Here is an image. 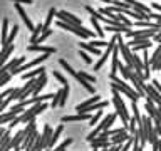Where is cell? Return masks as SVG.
Masks as SVG:
<instances>
[{
  "label": "cell",
  "mask_w": 161,
  "mask_h": 151,
  "mask_svg": "<svg viewBox=\"0 0 161 151\" xmlns=\"http://www.w3.org/2000/svg\"><path fill=\"white\" fill-rule=\"evenodd\" d=\"M111 81H113V84H111V87L116 89L118 92L121 94H124V96H128V98L133 101V103H138V99L141 98V96L134 91V87H131V84H126L124 81H121L118 76H109Z\"/></svg>",
  "instance_id": "6da1fadb"
},
{
  "label": "cell",
  "mask_w": 161,
  "mask_h": 151,
  "mask_svg": "<svg viewBox=\"0 0 161 151\" xmlns=\"http://www.w3.org/2000/svg\"><path fill=\"white\" fill-rule=\"evenodd\" d=\"M113 104H114V108H116V114L119 116L121 121H123V124L128 128L131 116H129V111L126 109V104H124L123 98H121V92H118L116 89H113Z\"/></svg>",
  "instance_id": "7a4b0ae2"
},
{
  "label": "cell",
  "mask_w": 161,
  "mask_h": 151,
  "mask_svg": "<svg viewBox=\"0 0 161 151\" xmlns=\"http://www.w3.org/2000/svg\"><path fill=\"white\" fill-rule=\"evenodd\" d=\"M116 118H118V114H116V113H111V114L106 116V118H103V121H101V123L87 134V141H89V143H91L94 138H97L99 133H103V131H106V129H111V126L116 123Z\"/></svg>",
  "instance_id": "3957f363"
},
{
  "label": "cell",
  "mask_w": 161,
  "mask_h": 151,
  "mask_svg": "<svg viewBox=\"0 0 161 151\" xmlns=\"http://www.w3.org/2000/svg\"><path fill=\"white\" fill-rule=\"evenodd\" d=\"M47 109V104L45 103H37V104H32L27 111H24L22 114L17 118L19 123H22V124H27L30 123V121H34L35 119V116L40 114V113H44V111Z\"/></svg>",
  "instance_id": "277c9868"
},
{
  "label": "cell",
  "mask_w": 161,
  "mask_h": 151,
  "mask_svg": "<svg viewBox=\"0 0 161 151\" xmlns=\"http://www.w3.org/2000/svg\"><path fill=\"white\" fill-rule=\"evenodd\" d=\"M57 27L64 29V30H69V32L79 35L80 39H94V32H92V30L86 29V27H82V25H70V24H65V22L57 20Z\"/></svg>",
  "instance_id": "5b68a950"
},
{
  "label": "cell",
  "mask_w": 161,
  "mask_h": 151,
  "mask_svg": "<svg viewBox=\"0 0 161 151\" xmlns=\"http://www.w3.org/2000/svg\"><path fill=\"white\" fill-rule=\"evenodd\" d=\"M159 30H154V29H141V30H128L124 35L128 37L129 40L131 39H141V40H148V39H153Z\"/></svg>",
  "instance_id": "8992f818"
},
{
  "label": "cell",
  "mask_w": 161,
  "mask_h": 151,
  "mask_svg": "<svg viewBox=\"0 0 161 151\" xmlns=\"http://www.w3.org/2000/svg\"><path fill=\"white\" fill-rule=\"evenodd\" d=\"M49 55H50V54H42L40 57H35L34 60H30V62H25V64H22L20 67H17L15 70H12V72H10V76H15V74H24V70H29V69L35 67V65L42 64L44 60H47V59H49Z\"/></svg>",
  "instance_id": "52a82bcc"
},
{
  "label": "cell",
  "mask_w": 161,
  "mask_h": 151,
  "mask_svg": "<svg viewBox=\"0 0 161 151\" xmlns=\"http://www.w3.org/2000/svg\"><path fill=\"white\" fill-rule=\"evenodd\" d=\"M116 44H118V39H116V35L113 39L109 40V44H108V47H106V50L103 52V55H101V59L96 62V65H94V70H101V67L104 65V62L108 60V57L111 54H113V50H114V47H116Z\"/></svg>",
  "instance_id": "ba28073f"
},
{
  "label": "cell",
  "mask_w": 161,
  "mask_h": 151,
  "mask_svg": "<svg viewBox=\"0 0 161 151\" xmlns=\"http://www.w3.org/2000/svg\"><path fill=\"white\" fill-rule=\"evenodd\" d=\"M60 22H65V24H70V25H82V20L79 17H75L74 14L67 12V10H57V15H55Z\"/></svg>",
  "instance_id": "9c48e42d"
},
{
  "label": "cell",
  "mask_w": 161,
  "mask_h": 151,
  "mask_svg": "<svg viewBox=\"0 0 161 151\" xmlns=\"http://www.w3.org/2000/svg\"><path fill=\"white\" fill-rule=\"evenodd\" d=\"M144 92H146V99H151L156 106H161V94L153 87V84H144Z\"/></svg>",
  "instance_id": "30bf717a"
},
{
  "label": "cell",
  "mask_w": 161,
  "mask_h": 151,
  "mask_svg": "<svg viewBox=\"0 0 161 151\" xmlns=\"http://www.w3.org/2000/svg\"><path fill=\"white\" fill-rule=\"evenodd\" d=\"M14 5H15V8H17V12H19V15H20V19H22V20H24V24L27 25V29L30 30V32H34L35 25L32 24V20L29 19V15H27V12L24 10V7H22L20 3H14Z\"/></svg>",
  "instance_id": "8fae6325"
},
{
  "label": "cell",
  "mask_w": 161,
  "mask_h": 151,
  "mask_svg": "<svg viewBox=\"0 0 161 151\" xmlns=\"http://www.w3.org/2000/svg\"><path fill=\"white\" fill-rule=\"evenodd\" d=\"M29 52H44V54H54L55 47H49V45H42V44H30L27 47Z\"/></svg>",
  "instance_id": "7c38bea8"
},
{
  "label": "cell",
  "mask_w": 161,
  "mask_h": 151,
  "mask_svg": "<svg viewBox=\"0 0 161 151\" xmlns=\"http://www.w3.org/2000/svg\"><path fill=\"white\" fill-rule=\"evenodd\" d=\"M111 57H113V60H111V72H109V76H116L118 74V67H119V49H118V45L114 47Z\"/></svg>",
  "instance_id": "4fadbf2b"
},
{
  "label": "cell",
  "mask_w": 161,
  "mask_h": 151,
  "mask_svg": "<svg viewBox=\"0 0 161 151\" xmlns=\"http://www.w3.org/2000/svg\"><path fill=\"white\" fill-rule=\"evenodd\" d=\"M89 113H79L77 116H62V123H77V121H89Z\"/></svg>",
  "instance_id": "5bb4252c"
},
{
  "label": "cell",
  "mask_w": 161,
  "mask_h": 151,
  "mask_svg": "<svg viewBox=\"0 0 161 151\" xmlns=\"http://www.w3.org/2000/svg\"><path fill=\"white\" fill-rule=\"evenodd\" d=\"M8 19H3L2 20V29H0V45L2 49L7 47V37H8Z\"/></svg>",
  "instance_id": "9a60e30c"
},
{
  "label": "cell",
  "mask_w": 161,
  "mask_h": 151,
  "mask_svg": "<svg viewBox=\"0 0 161 151\" xmlns=\"http://www.w3.org/2000/svg\"><path fill=\"white\" fill-rule=\"evenodd\" d=\"M14 50H15V45H14V44H10L8 47H5V49L0 50V67H2V65H5V62L8 60V57L14 54Z\"/></svg>",
  "instance_id": "2e32d148"
},
{
  "label": "cell",
  "mask_w": 161,
  "mask_h": 151,
  "mask_svg": "<svg viewBox=\"0 0 161 151\" xmlns=\"http://www.w3.org/2000/svg\"><path fill=\"white\" fill-rule=\"evenodd\" d=\"M45 84H47V76L42 74V76H39V77H35V87L32 91V94L34 96H39V92L45 87Z\"/></svg>",
  "instance_id": "e0dca14e"
},
{
  "label": "cell",
  "mask_w": 161,
  "mask_h": 151,
  "mask_svg": "<svg viewBox=\"0 0 161 151\" xmlns=\"http://www.w3.org/2000/svg\"><path fill=\"white\" fill-rule=\"evenodd\" d=\"M25 60H27V57H25V55H20V57H15V59H12L8 64H5V67H7L8 72H12V70H15L17 67H20L22 64H25Z\"/></svg>",
  "instance_id": "ac0fdd59"
},
{
  "label": "cell",
  "mask_w": 161,
  "mask_h": 151,
  "mask_svg": "<svg viewBox=\"0 0 161 151\" xmlns=\"http://www.w3.org/2000/svg\"><path fill=\"white\" fill-rule=\"evenodd\" d=\"M111 141L109 139H99V138H94L91 141V148L92 149H104V148H111Z\"/></svg>",
  "instance_id": "d6986e66"
},
{
  "label": "cell",
  "mask_w": 161,
  "mask_h": 151,
  "mask_svg": "<svg viewBox=\"0 0 161 151\" xmlns=\"http://www.w3.org/2000/svg\"><path fill=\"white\" fill-rule=\"evenodd\" d=\"M79 49L86 50L89 55H97V57H101V55H103V52H101L97 47H92L89 42H79Z\"/></svg>",
  "instance_id": "ffe728a7"
},
{
  "label": "cell",
  "mask_w": 161,
  "mask_h": 151,
  "mask_svg": "<svg viewBox=\"0 0 161 151\" xmlns=\"http://www.w3.org/2000/svg\"><path fill=\"white\" fill-rule=\"evenodd\" d=\"M99 101H103V98H101L99 94H94V98H89L87 101H82L80 104H77L75 106V111H82L84 108H87V106H92V104H96V103H99Z\"/></svg>",
  "instance_id": "44dd1931"
},
{
  "label": "cell",
  "mask_w": 161,
  "mask_h": 151,
  "mask_svg": "<svg viewBox=\"0 0 161 151\" xmlns=\"http://www.w3.org/2000/svg\"><path fill=\"white\" fill-rule=\"evenodd\" d=\"M144 109L148 111V116H149L151 119L158 118V106H156L151 99H146V103H144Z\"/></svg>",
  "instance_id": "7402d4cb"
},
{
  "label": "cell",
  "mask_w": 161,
  "mask_h": 151,
  "mask_svg": "<svg viewBox=\"0 0 161 151\" xmlns=\"http://www.w3.org/2000/svg\"><path fill=\"white\" fill-rule=\"evenodd\" d=\"M133 134H129V133H121V134H114V136H111L109 141H111V144H124L126 141H128L129 138Z\"/></svg>",
  "instance_id": "603a6c76"
},
{
  "label": "cell",
  "mask_w": 161,
  "mask_h": 151,
  "mask_svg": "<svg viewBox=\"0 0 161 151\" xmlns=\"http://www.w3.org/2000/svg\"><path fill=\"white\" fill-rule=\"evenodd\" d=\"M45 67H39V69H34V70H29V72H24L22 74V79L24 81H27V79H35V77H39V76H42L45 74Z\"/></svg>",
  "instance_id": "cb8c5ba5"
},
{
  "label": "cell",
  "mask_w": 161,
  "mask_h": 151,
  "mask_svg": "<svg viewBox=\"0 0 161 151\" xmlns=\"http://www.w3.org/2000/svg\"><path fill=\"white\" fill-rule=\"evenodd\" d=\"M108 101H99V103H96L92 106H87V108H84L80 113H94V111H101V109H104V108H108Z\"/></svg>",
  "instance_id": "d4e9b609"
},
{
  "label": "cell",
  "mask_w": 161,
  "mask_h": 151,
  "mask_svg": "<svg viewBox=\"0 0 161 151\" xmlns=\"http://www.w3.org/2000/svg\"><path fill=\"white\" fill-rule=\"evenodd\" d=\"M62 131H64V126H62V124H60V126H57V129L54 131V133H52V136H50V139H49L47 149H49V148H52V146H54V144H55V143H57V141H59L60 134H62Z\"/></svg>",
  "instance_id": "484cf974"
},
{
  "label": "cell",
  "mask_w": 161,
  "mask_h": 151,
  "mask_svg": "<svg viewBox=\"0 0 161 151\" xmlns=\"http://www.w3.org/2000/svg\"><path fill=\"white\" fill-rule=\"evenodd\" d=\"M55 15H57V10H55V7H50V8H49V14H47V17H45V22H44V30L50 29V24H52V20H54Z\"/></svg>",
  "instance_id": "4316f807"
},
{
  "label": "cell",
  "mask_w": 161,
  "mask_h": 151,
  "mask_svg": "<svg viewBox=\"0 0 161 151\" xmlns=\"http://www.w3.org/2000/svg\"><path fill=\"white\" fill-rule=\"evenodd\" d=\"M159 60H161V44H158V47H156V50L153 52V55L149 57V65H151V67H154Z\"/></svg>",
  "instance_id": "83f0119b"
},
{
  "label": "cell",
  "mask_w": 161,
  "mask_h": 151,
  "mask_svg": "<svg viewBox=\"0 0 161 151\" xmlns=\"http://www.w3.org/2000/svg\"><path fill=\"white\" fill-rule=\"evenodd\" d=\"M44 32V24H37L35 25V29H34V32L32 35H30V44H35L37 42V39L40 37V34Z\"/></svg>",
  "instance_id": "f1b7e54d"
},
{
  "label": "cell",
  "mask_w": 161,
  "mask_h": 151,
  "mask_svg": "<svg viewBox=\"0 0 161 151\" xmlns=\"http://www.w3.org/2000/svg\"><path fill=\"white\" fill-rule=\"evenodd\" d=\"M75 81H77V82H79L80 86H82V87H84L86 91H89L91 94H96V89H94V86H92V84H89L87 81H84V79L80 77L79 74H77V77H75Z\"/></svg>",
  "instance_id": "f546056e"
},
{
  "label": "cell",
  "mask_w": 161,
  "mask_h": 151,
  "mask_svg": "<svg viewBox=\"0 0 161 151\" xmlns=\"http://www.w3.org/2000/svg\"><path fill=\"white\" fill-rule=\"evenodd\" d=\"M118 70H121V76H123V79H129L131 77V74L134 72L133 69H129L128 65H124V64H121V60H119V67Z\"/></svg>",
  "instance_id": "4dcf8cb0"
},
{
  "label": "cell",
  "mask_w": 161,
  "mask_h": 151,
  "mask_svg": "<svg viewBox=\"0 0 161 151\" xmlns=\"http://www.w3.org/2000/svg\"><path fill=\"white\" fill-rule=\"evenodd\" d=\"M151 45H153V44H151V39H149V40H144V42H141V44L133 45V47H131V50H133V52H138V50H148Z\"/></svg>",
  "instance_id": "1f68e13d"
},
{
  "label": "cell",
  "mask_w": 161,
  "mask_h": 151,
  "mask_svg": "<svg viewBox=\"0 0 161 151\" xmlns=\"http://www.w3.org/2000/svg\"><path fill=\"white\" fill-rule=\"evenodd\" d=\"M69 92H70V86H64L62 87V96H60V101H59V106H65V103H67L69 99Z\"/></svg>",
  "instance_id": "d6a6232c"
},
{
  "label": "cell",
  "mask_w": 161,
  "mask_h": 151,
  "mask_svg": "<svg viewBox=\"0 0 161 151\" xmlns=\"http://www.w3.org/2000/svg\"><path fill=\"white\" fill-rule=\"evenodd\" d=\"M59 64L60 65H62V67H64V70H67V72L70 74V76H72V77L75 79V77H77V70H74L72 67H70V65L67 64V60H65V59H60L59 60Z\"/></svg>",
  "instance_id": "836d02e7"
},
{
  "label": "cell",
  "mask_w": 161,
  "mask_h": 151,
  "mask_svg": "<svg viewBox=\"0 0 161 151\" xmlns=\"http://www.w3.org/2000/svg\"><path fill=\"white\" fill-rule=\"evenodd\" d=\"M17 34H19V25H14V27L10 29V32H8V37H7V47L14 42V39L17 37Z\"/></svg>",
  "instance_id": "e575fe53"
},
{
  "label": "cell",
  "mask_w": 161,
  "mask_h": 151,
  "mask_svg": "<svg viewBox=\"0 0 161 151\" xmlns=\"http://www.w3.org/2000/svg\"><path fill=\"white\" fill-rule=\"evenodd\" d=\"M80 77H82L84 81H87L89 84H96V76H92V74H89V72H86V70H79L77 72Z\"/></svg>",
  "instance_id": "d590c367"
},
{
  "label": "cell",
  "mask_w": 161,
  "mask_h": 151,
  "mask_svg": "<svg viewBox=\"0 0 161 151\" xmlns=\"http://www.w3.org/2000/svg\"><path fill=\"white\" fill-rule=\"evenodd\" d=\"M103 118V111H97L94 116H91V119H89V126H97V123H99V119Z\"/></svg>",
  "instance_id": "8d00e7d4"
},
{
  "label": "cell",
  "mask_w": 161,
  "mask_h": 151,
  "mask_svg": "<svg viewBox=\"0 0 161 151\" xmlns=\"http://www.w3.org/2000/svg\"><path fill=\"white\" fill-rule=\"evenodd\" d=\"M133 118H134V121H136V124H139L141 123V114H139V108H138V104L136 103H133Z\"/></svg>",
  "instance_id": "74e56055"
},
{
  "label": "cell",
  "mask_w": 161,
  "mask_h": 151,
  "mask_svg": "<svg viewBox=\"0 0 161 151\" xmlns=\"http://www.w3.org/2000/svg\"><path fill=\"white\" fill-rule=\"evenodd\" d=\"M89 44L92 45V47H97V49H99V47H108V44H109V42H106V40H103V39H97V40H94V39H92Z\"/></svg>",
  "instance_id": "f35d334b"
},
{
  "label": "cell",
  "mask_w": 161,
  "mask_h": 151,
  "mask_svg": "<svg viewBox=\"0 0 161 151\" xmlns=\"http://www.w3.org/2000/svg\"><path fill=\"white\" fill-rule=\"evenodd\" d=\"M50 35H52V29H47V30H44V32L40 34V37L37 39V42H35V44H42V42H44V40L47 39V37H50Z\"/></svg>",
  "instance_id": "ab89813d"
},
{
  "label": "cell",
  "mask_w": 161,
  "mask_h": 151,
  "mask_svg": "<svg viewBox=\"0 0 161 151\" xmlns=\"http://www.w3.org/2000/svg\"><path fill=\"white\" fill-rule=\"evenodd\" d=\"M52 74H54V77L57 79V81H59V82L62 84V86H67V84H69V82H67V79H65L64 76L59 72V70H52Z\"/></svg>",
  "instance_id": "60d3db41"
},
{
  "label": "cell",
  "mask_w": 161,
  "mask_h": 151,
  "mask_svg": "<svg viewBox=\"0 0 161 151\" xmlns=\"http://www.w3.org/2000/svg\"><path fill=\"white\" fill-rule=\"evenodd\" d=\"M60 96H62V89L57 91V92L54 94V98H52V103H50V108H55V106H59V101H60Z\"/></svg>",
  "instance_id": "b9f144b4"
},
{
  "label": "cell",
  "mask_w": 161,
  "mask_h": 151,
  "mask_svg": "<svg viewBox=\"0 0 161 151\" xmlns=\"http://www.w3.org/2000/svg\"><path fill=\"white\" fill-rule=\"evenodd\" d=\"M79 55L80 57H82V60L86 64H92V57H91V55L86 52V50H82V49H79Z\"/></svg>",
  "instance_id": "7bdbcfd3"
},
{
  "label": "cell",
  "mask_w": 161,
  "mask_h": 151,
  "mask_svg": "<svg viewBox=\"0 0 161 151\" xmlns=\"http://www.w3.org/2000/svg\"><path fill=\"white\" fill-rule=\"evenodd\" d=\"M69 144H72V138H67V139H65V141H64V143H62V144H60V146H59V148H55L54 151H64V149H65V148H67V146H69Z\"/></svg>",
  "instance_id": "ee69618b"
},
{
  "label": "cell",
  "mask_w": 161,
  "mask_h": 151,
  "mask_svg": "<svg viewBox=\"0 0 161 151\" xmlns=\"http://www.w3.org/2000/svg\"><path fill=\"white\" fill-rule=\"evenodd\" d=\"M151 84H153V87L161 94V82H159V81H158V79H153V82H151Z\"/></svg>",
  "instance_id": "f6af8a7d"
},
{
  "label": "cell",
  "mask_w": 161,
  "mask_h": 151,
  "mask_svg": "<svg viewBox=\"0 0 161 151\" xmlns=\"http://www.w3.org/2000/svg\"><path fill=\"white\" fill-rule=\"evenodd\" d=\"M14 3H27V5H30V3H34V0H12Z\"/></svg>",
  "instance_id": "bcb514c9"
},
{
  "label": "cell",
  "mask_w": 161,
  "mask_h": 151,
  "mask_svg": "<svg viewBox=\"0 0 161 151\" xmlns=\"http://www.w3.org/2000/svg\"><path fill=\"white\" fill-rule=\"evenodd\" d=\"M99 2H104V3H111V5H113L114 0H99Z\"/></svg>",
  "instance_id": "7dc6e473"
},
{
  "label": "cell",
  "mask_w": 161,
  "mask_h": 151,
  "mask_svg": "<svg viewBox=\"0 0 161 151\" xmlns=\"http://www.w3.org/2000/svg\"><path fill=\"white\" fill-rule=\"evenodd\" d=\"M158 118L161 119V106H158Z\"/></svg>",
  "instance_id": "c3c4849f"
},
{
  "label": "cell",
  "mask_w": 161,
  "mask_h": 151,
  "mask_svg": "<svg viewBox=\"0 0 161 151\" xmlns=\"http://www.w3.org/2000/svg\"><path fill=\"white\" fill-rule=\"evenodd\" d=\"M108 149H109V148H104V149H101V151H108Z\"/></svg>",
  "instance_id": "681fc988"
}]
</instances>
